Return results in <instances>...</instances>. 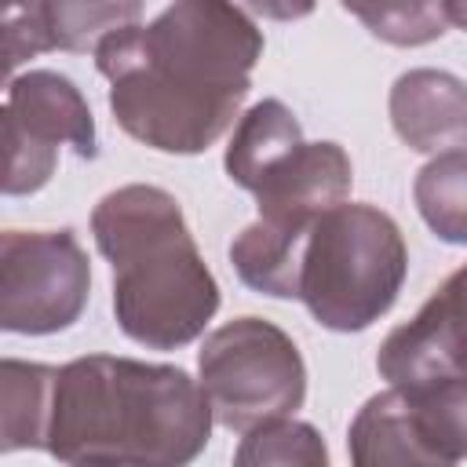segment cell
I'll use <instances>...</instances> for the list:
<instances>
[{
    "label": "cell",
    "mask_w": 467,
    "mask_h": 467,
    "mask_svg": "<svg viewBox=\"0 0 467 467\" xmlns=\"http://www.w3.org/2000/svg\"><path fill=\"white\" fill-rule=\"evenodd\" d=\"M263 33L234 0H171L95 51L113 120L161 153H201L241 120Z\"/></svg>",
    "instance_id": "cell-1"
},
{
    "label": "cell",
    "mask_w": 467,
    "mask_h": 467,
    "mask_svg": "<svg viewBox=\"0 0 467 467\" xmlns=\"http://www.w3.org/2000/svg\"><path fill=\"white\" fill-rule=\"evenodd\" d=\"M212 405L175 365L88 354L55 372L44 449L88 467H179L204 452Z\"/></svg>",
    "instance_id": "cell-2"
},
{
    "label": "cell",
    "mask_w": 467,
    "mask_h": 467,
    "mask_svg": "<svg viewBox=\"0 0 467 467\" xmlns=\"http://www.w3.org/2000/svg\"><path fill=\"white\" fill-rule=\"evenodd\" d=\"M91 234L113 266V314L128 339L175 350L204 332L219 310V285L168 190L131 182L106 193L91 212Z\"/></svg>",
    "instance_id": "cell-3"
},
{
    "label": "cell",
    "mask_w": 467,
    "mask_h": 467,
    "mask_svg": "<svg viewBox=\"0 0 467 467\" xmlns=\"http://www.w3.org/2000/svg\"><path fill=\"white\" fill-rule=\"evenodd\" d=\"M409 274V248L398 223L372 204H332L303 237L296 299L321 328L361 332L379 321Z\"/></svg>",
    "instance_id": "cell-4"
},
{
    "label": "cell",
    "mask_w": 467,
    "mask_h": 467,
    "mask_svg": "<svg viewBox=\"0 0 467 467\" xmlns=\"http://www.w3.org/2000/svg\"><path fill=\"white\" fill-rule=\"evenodd\" d=\"M354 182L350 157L339 142H299L277 164H270L248 190L259 204V219L244 226L230 244L237 277L263 296L296 299L299 248L314 219L347 201Z\"/></svg>",
    "instance_id": "cell-5"
},
{
    "label": "cell",
    "mask_w": 467,
    "mask_h": 467,
    "mask_svg": "<svg viewBox=\"0 0 467 467\" xmlns=\"http://www.w3.org/2000/svg\"><path fill=\"white\" fill-rule=\"evenodd\" d=\"M197 372L215 423L234 434L292 416L306 398L299 347L263 317H234L219 325L197 350Z\"/></svg>",
    "instance_id": "cell-6"
},
{
    "label": "cell",
    "mask_w": 467,
    "mask_h": 467,
    "mask_svg": "<svg viewBox=\"0 0 467 467\" xmlns=\"http://www.w3.org/2000/svg\"><path fill=\"white\" fill-rule=\"evenodd\" d=\"M347 449L358 467H445L467 460V379L390 383L358 409Z\"/></svg>",
    "instance_id": "cell-7"
},
{
    "label": "cell",
    "mask_w": 467,
    "mask_h": 467,
    "mask_svg": "<svg viewBox=\"0 0 467 467\" xmlns=\"http://www.w3.org/2000/svg\"><path fill=\"white\" fill-rule=\"evenodd\" d=\"M91 296V263L69 230L0 234V328L51 336L69 328Z\"/></svg>",
    "instance_id": "cell-8"
},
{
    "label": "cell",
    "mask_w": 467,
    "mask_h": 467,
    "mask_svg": "<svg viewBox=\"0 0 467 467\" xmlns=\"http://www.w3.org/2000/svg\"><path fill=\"white\" fill-rule=\"evenodd\" d=\"M95 157V117L80 88L55 69H29L7 80L4 99V193H36L58 164V146Z\"/></svg>",
    "instance_id": "cell-9"
},
{
    "label": "cell",
    "mask_w": 467,
    "mask_h": 467,
    "mask_svg": "<svg viewBox=\"0 0 467 467\" xmlns=\"http://www.w3.org/2000/svg\"><path fill=\"white\" fill-rule=\"evenodd\" d=\"M376 368L387 383H420L441 376L467 379V263L441 281L412 321L398 325L383 339Z\"/></svg>",
    "instance_id": "cell-10"
},
{
    "label": "cell",
    "mask_w": 467,
    "mask_h": 467,
    "mask_svg": "<svg viewBox=\"0 0 467 467\" xmlns=\"http://www.w3.org/2000/svg\"><path fill=\"white\" fill-rule=\"evenodd\" d=\"M390 124L416 153L467 146V80L445 69H409L390 88Z\"/></svg>",
    "instance_id": "cell-11"
},
{
    "label": "cell",
    "mask_w": 467,
    "mask_h": 467,
    "mask_svg": "<svg viewBox=\"0 0 467 467\" xmlns=\"http://www.w3.org/2000/svg\"><path fill=\"white\" fill-rule=\"evenodd\" d=\"M299 142H303V128L281 99L255 102L237 120V128L230 135V146H226V157H223L230 182H237L241 190H252L255 179L270 164H277L285 153H292Z\"/></svg>",
    "instance_id": "cell-12"
},
{
    "label": "cell",
    "mask_w": 467,
    "mask_h": 467,
    "mask_svg": "<svg viewBox=\"0 0 467 467\" xmlns=\"http://www.w3.org/2000/svg\"><path fill=\"white\" fill-rule=\"evenodd\" d=\"M55 372L40 361H0V452L44 449Z\"/></svg>",
    "instance_id": "cell-13"
},
{
    "label": "cell",
    "mask_w": 467,
    "mask_h": 467,
    "mask_svg": "<svg viewBox=\"0 0 467 467\" xmlns=\"http://www.w3.org/2000/svg\"><path fill=\"white\" fill-rule=\"evenodd\" d=\"M412 197L420 219L431 226L438 241L467 244V146L434 153L420 168Z\"/></svg>",
    "instance_id": "cell-14"
},
{
    "label": "cell",
    "mask_w": 467,
    "mask_h": 467,
    "mask_svg": "<svg viewBox=\"0 0 467 467\" xmlns=\"http://www.w3.org/2000/svg\"><path fill=\"white\" fill-rule=\"evenodd\" d=\"M142 18V0H44L51 51H99V44Z\"/></svg>",
    "instance_id": "cell-15"
},
{
    "label": "cell",
    "mask_w": 467,
    "mask_h": 467,
    "mask_svg": "<svg viewBox=\"0 0 467 467\" xmlns=\"http://www.w3.org/2000/svg\"><path fill=\"white\" fill-rule=\"evenodd\" d=\"M376 40L394 47H423L449 26L445 0H339Z\"/></svg>",
    "instance_id": "cell-16"
},
{
    "label": "cell",
    "mask_w": 467,
    "mask_h": 467,
    "mask_svg": "<svg viewBox=\"0 0 467 467\" xmlns=\"http://www.w3.org/2000/svg\"><path fill=\"white\" fill-rule=\"evenodd\" d=\"M234 463L237 467H292V463L296 467H325L328 449L310 423L277 416V420H266L241 434Z\"/></svg>",
    "instance_id": "cell-17"
},
{
    "label": "cell",
    "mask_w": 467,
    "mask_h": 467,
    "mask_svg": "<svg viewBox=\"0 0 467 467\" xmlns=\"http://www.w3.org/2000/svg\"><path fill=\"white\" fill-rule=\"evenodd\" d=\"M51 51L44 26V0H4V66L15 73L22 62Z\"/></svg>",
    "instance_id": "cell-18"
},
{
    "label": "cell",
    "mask_w": 467,
    "mask_h": 467,
    "mask_svg": "<svg viewBox=\"0 0 467 467\" xmlns=\"http://www.w3.org/2000/svg\"><path fill=\"white\" fill-rule=\"evenodd\" d=\"M248 11L263 15V18H274V22H296V18H306L314 11L317 0H241Z\"/></svg>",
    "instance_id": "cell-19"
},
{
    "label": "cell",
    "mask_w": 467,
    "mask_h": 467,
    "mask_svg": "<svg viewBox=\"0 0 467 467\" xmlns=\"http://www.w3.org/2000/svg\"><path fill=\"white\" fill-rule=\"evenodd\" d=\"M445 18L460 29H467V0H445Z\"/></svg>",
    "instance_id": "cell-20"
}]
</instances>
